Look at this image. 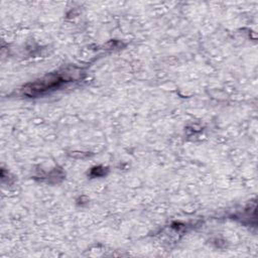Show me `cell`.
<instances>
[{
    "instance_id": "1",
    "label": "cell",
    "mask_w": 258,
    "mask_h": 258,
    "mask_svg": "<svg viewBox=\"0 0 258 258\" xmlns=\"http://www.w3.org/2000/svg\"><path fill=\"white\" fill-rule=\"evenodd\" d=\"M70 78L67 76H61L60 74L56 75H49L45 78L38 80L37 82H34L32 84H29L24 88V93L29 96H36L40 95L42 93H45L55 87L60 86L64 82H69Z\"/></svg>"
}]
</instances>
